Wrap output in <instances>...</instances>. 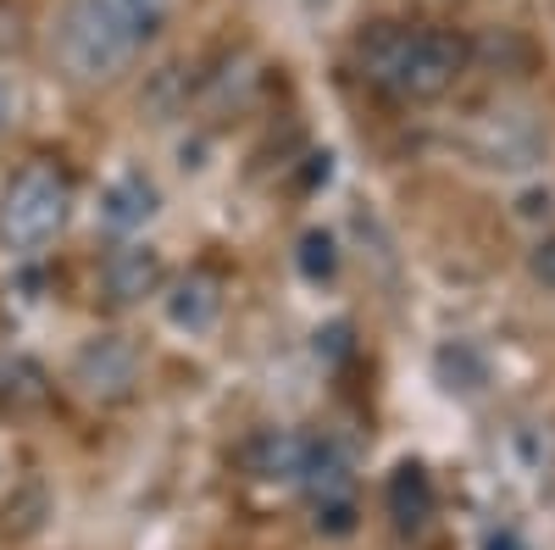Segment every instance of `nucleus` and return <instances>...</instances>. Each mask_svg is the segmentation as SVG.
I'll return each mask as SVG.
<instances>
[{
    "mask_svg": "<svg viewBox=\"0 0 555 550\" xmlns=\"http://www.w3.org/2000/svg\"><path fill=\"white\" fill-rule=\"evenodd\" d=\"M73 212V178L56 162H28L12 172L7 195H0V240L12 251H39L62 234Z\"/></svg>",
    "mask_w": 555,
    "mask_h": 550,
    "instance_id": "3",
    "label": "nucleus"
},
{
    "mask_svg": "<svg viewBox=\"0 0 555 550\" xmlns=\"http://www.w3.org/2000/svg\"><path fill=\"white\" fill-rule=\"evenodd\" d=\"M44 400H51V384H44V367L17 356L7 373H0V411L7 418H28V411H39Z\"/></svg>",
    "mask_w": 555,
    "mask_h": 550,
    "instance_id": "12",
    "label": "nucleus"
},
{
    "mask_svg": "<svg viewBox=\"0 0 555 550\" xmlns=\"http://www.w3.org/2000/svg\"><path fill=\"white\" fill-rule=\"evenodd\" d=\"M139 379H145V356H139V345L128 334H95V340H83L78 356H73V384H78L83 400H95V406L133 400Z\"/></svg>",
    "mask_w": 555,
    "mask_h": 550,
    "instance_id": "4",
    "label": "nucleus"
},
{
    "mask_svg": "<svg viewBox=\"0 0 555 550\" xmlns=\"http://www.w3.org/2000/svg\"><path fill=\"white\" fill-rule=\"evenodd\" d=\"M12 112H17V95H12V84H7V73H0V128L12 123Z\"/></svg>",
    "mask_w": 555,
    "mask_h": 550,
    "instance_id": "20",
    "label": "nucleus"
},
{
    "mask_svg": "<svg viewBox=\"0 0 555 550\" xmlns=\"http://www.w3.org/2000/svg\"><path fill=\"white\" fill-rule=\"evenodd\" d=\"M295 267L306 272L311 284H328V279H334V272H339V245H334L328 228H306L300 251H295Z\"/></svg>",
    "mask_w": 555,
    "mask_h": 550,
    "instance_id": "13",
    "label": "nucleus"
},
{
    "mask_svg": "<svg viewBox=\"0 0 555 550\" xmlns=\"http://www.w3.org/2000/svg\"><path fill=\"white\" fill-rule=\"evenodd\" d=\"M384 507H389L400 534H423L434 523V478H428V468L423 462H400L389 473V484H384Z\"/></svg>",
    "mask_w": 555,
    "mask_h": 550,
    "instance_id": "7",
    "label": "nucleus"
},
{
    "mask_svg": "<svg viewBox=\"0 0 555 550\" xmlns=\"http://www.w3.org/2000/svg\"><path fill=\"white\" fill-rule=\"evenodd\" d=\"M240 462H245V473H250V478H267V484H278V478H300L306 439H300V434H289V429H261V434H250V439H245Z\"/></svg>",
    "mask_w": 555,
    "mask_h": 550,
    "instance_id": "8",
    "label": "nucleus"
},
{
    "mask_svg": "<svg viewBox=\"0 0 555 550\" xmlns=\"http://www.w3.org/2000/svg\"><path fill=\"white\" fill-rule=\"evenodd\" d=\"M44 517H51V489H44V478H23L0 507V539H34Z\"/></svg>",
    "mask_w": 555,
    "mask_h": 550,
    "instance_id": "10",
    "label": "nucleus"
},
{
    "mask_svg": "<svg viewBox=\"0 0 555 550\" xmlns=\"http://www.w3.org/2000/svg\"><path fill=\"white\" fill-rule=\"evenodd\" d=\"M483 550H522V545H517V534H489Z\"/></svg>",
    "mask_w": 555,
    "mask_h": 550,
    "instance_id": "21",
    "label": "nucleus"
},
{
    "mask_svg": "<svg viewBox=\"0 0 555 550\" xmlns=\"http://www.w3.org/2000/svg\"><path fill=\"white\" fill-rule=\"evenodd\" d=\"M256 84H261V73L250 67V56H228L217 73L195 78V101L211 106V112H228V106L240 112V106L256 101Z\"/></svg>",
    "mask_w": 555,
    "mask_h": 550,
    "instance_id": "9",
    "label": "nucleus"
},
{
    "mask_svg": "<svg viewBox=\"0 0 555 550\" xmlns=\"http://www.w3.org/2000/svg\"><path fill=\"white\" fill-rule=\"evenodd\" d=\"M162 284H167V261L151 245H122L101 261V290L112 306H139V300L162 295Z\"/></svg>",
    "mask_w": 555,
    "mask_h": 550,
    "instance_id": "5",
    "label": "nucleus"
},
{
    "mask_svg": "<svg viewBox=\"0 0 555 550\" xmlns=\"http://www.w3.org/2000/svg\"><path fill=\"white\" fill-rule=\"evenodd\" d=\"M517 217H522V222H550V190H528V195L517 201Z\"/></svg>",
    "mask_w": 555,
    "mask_h": 550,
    "instance_id": "19",
    "label": "nucleus"
},
{
    "mask_svg": "<svg viewBox=\"0 0 555 550\" xmlns=\"http://www.w3.org/2000/svg\"><path fill=\"white\" fill-rule=\"evenodd\" d=\"M311 528L322 539H350L361 528V507H356V495L345 500H311Z\"/></svg>",
    "mask_w": 555,
    "mask_h": 550,
    "instance_id": "15",
    "label": "nucleus"
},
{
    "mask_svg": "<svg viewBox=\"0 0 555 550\" xmlns=\"http://www.w3.org/2000/svg\"><path fill=\"white\" fill-rule=\"evenodd\" d=\"M17 44H23V12L17 7H0V56L17 51Z\"/></svg>",
    "mask_w": 555,
    "mask_h": 550,
    "instance_id": "18",
    "label": "nucleus"
},
{
    "mask_svg": "<svg viewBox=\"0 0 555 550\" xmlns=\"http://www.w3.org/2000/svg\"><path fill=\"white\" fill-rule=\"evenodd\" d=\"M112 7H117V17L128 23V34L139 39V51H145V44L167 28V17H172L178 0H112Z\"/></svg>",
    "mask_w": 555,
    "mask_h": 550,
    "instance_id": "14",
    "label": "nucleus"
},
{
    "mask_svg": "<svg viewBox=\"0 0 555 550\" xmlns=\"http://www.w3.org/2000/svg\"><path fill=\"white\" fill-rule=\"evenodd\" d=\"M473 44L450 28L373 23L356 39V73L389 101H439L467 73Z\"/></svg>",
    "mask_w": 555,
    "mask_h": 550,
    "instance_id": "1",
    "label": "nucleus"
},
{
    "mask_svg": "<svg viewBox=\"0 0 555 550\" xmlns=\"http://www.w3.org/2000/svg\"><path fill=\"white\" fill-rule=\"evenodd\" d=\"M139 56V39L117 17L112 0H67L56 23V62L78 84H106Z\"/></svg>",
    "mask_w": 555,
    "mask_h": 550,
    "instance_id": "2",
    "label": "nucleus"
},
{
    "mask_svg": "<svg viewBox=\"0 0 555 550\" xmlns=\"http://www.w3.org/2000/svg\"><path fill=\"white\" fill-rule=\"evenodd\" d=\"M167 295V323L172 329H190V334H206L217 317H222V284L211 279L206 267H190V272H178L172 284H162Z\"/></svg>",
    "mask_w": 555,
    "mask_h": 550,
    "instance_id": "6",
    "label": "nucleus"
},
{
    "mask_svg": "<svg viewBox=\"0 0 555 550\" xmlns=\"http://www.w3.org/2000/svg\"><path fill=\"white\" fill-rule=\"evenodd\" d=\"M528 272H533L544 290H555V234H550V240H533V251H528Z\"/></svg>",
    "mask_w": 555,
    "mask_h": 550,
    "instance_id": "17",
    "label": "nucleus"
},
{
    "mask_svg": "<svg viewBox=\"0 0 555 550\" xmlns=\"http://www.w3.org/2000/svg\"><path fill=\"white\" fill-rule=\"evenodd\" d=\"M439 379L450 389H483V361L473 356V345H444L439 350Z\"/></svg>",
    "mask_w": 555,
    "mask_h": 550,
    "instance_id": "16",
    "label": "nucleus"
},
{
    "mask_svg": "<svg viewBox=\"0 0 555 550\" xmlns=\"http://www.w3.org/2000/svg\"><path fill=\"white\" fill-rule=\"evenodd\" d=\"M101 217H106L112 228H139V222H151V217H156V183L139 178V172H122L112 190L101 195Z\"/></svg>",
    "mask_w": 555,
    "mask_h": 550,
    "instance_id": "11",
    "label": "nucleus"
}]
</instances>
